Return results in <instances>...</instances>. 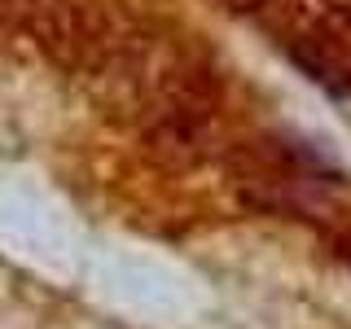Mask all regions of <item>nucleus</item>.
Masks as SVG:
<instances>
[{"label":"nucleus","instance_id":"f257e3e1","mask_svg":"<svg viewBox=\"0 0 351 329\" xmlns=\"http://www.w3.org/2000/svg\"><path fill=\"white\" fill-rule=\"evenodd\" d=\"M31 5L36 0H0V27H14V22L31 18Z\"/></svg>","mask_w":351,"mask_h":329}]
</instances>
